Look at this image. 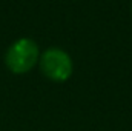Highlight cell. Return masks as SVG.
<instances>
[{
    "instance_id": "obj_1",
    "label": "cell",
    "mask_w": 132,
    "mask_h": 131,
    "mask_svg": "<svg viewBox=\"0 0 132 131\" xmlns=\"http://www.w3.org/2000/svg\"><path fill=\"white\" fill-rule=\"evenodd\" d=\"M40 48L29 37L14 40L5 53V65L14 74H26L38 65Z\"/></svg>"
},
{
    "instance_id": "obj_2",
    "label": "cell",
    "mask_w": 132,
    "mask_h": 131,
    "mask_svg": "<svg viewBox=\"0 0 132 131\" xmlns=\"http://www.w3.org/2000/svg\"><path fill=\"white\" fill-rule=\"evenodd\" d=\"M38 66L42 74L55 83H63L69 80L74 72V62L65 49L52 46L40 53Z\"/></svg>"
},
{
    "instance_id": "obj_3",
    "label": "cell",
    "mask_w": 132,
    "mask_h": 131,
    "mask_svg": "<svg viewBox=\"0 0 132 131\" xmlns=\"http://www.w3.org/2000/svg\"><path fill=\"white\" fill-rule=\"evenodd\" d=\"M131 12H132V5H131Z\"/></svg>"
}]
</instances>
